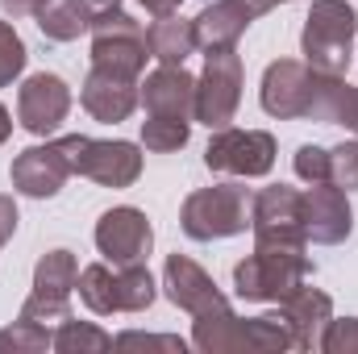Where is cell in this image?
Here are the masks:
<instances>
[{
	"label": "cell",
	"instance_id": "1",
	"mask_svg": "<svg viewBox=\"0 0 358 354\" xmlns=\"http://www.w3.org/2000/svg\"><path fill=\"white\" fill-rule=\"evenodd\" d=\"M192 346L204 354H238V351H259V354H283L296 351V338L279 313L267 317H238L234 309L196 317L192 325Z\"/></svg>",
	"mask_w": 358,
	"mask_h": 354
},
{
	"label": "cell",
	"instance_id": "2",
	"mask_svg": "<svg viewBox=\"0 0 358 354\" xmlns=\"http://www.w3.org/2000/svg\"><path fill=\"white\" fill-rule=\"evenodd\" d=\"M250 208H255V192L246 183H213V187H196L187 192L183 208H179V229L192 242H221V238H238L250 229Z\"/></svg>",
	"mask_w": 358,
	"mask_h": 354
},
{
	"label": "cell",
	"instance_id": "3",
	"mask_svg": "<svg viewBox=\"0 0 358 354\" xmlns=\"http://www.w3.org/2000/svg\"><path fill=\"white\" fill-rule=\"evenodd\" d=\"M358 13L346 0H313L304 29H300V55L321 76H346L355 59Z\"/></svg>",
	"mask_w": 358,
	"mask_h": 354
},
{
	"label": "cell",
	"instance_id": "4",
	"mask_svg": "<svg viewBox=\"0 0 358 354\" xmlns=\"http://www.w3.org/2000/svg\"><path fill=\"white\" fill-rule=\"evenodd\" d=\"M55 150L63 155L71 176H84L100 187H134L142 176V146L125 138H88V134H63L55 138Z\"/></svg>",
	"mask_w": 358,
	"mask_h": 354
},
{
	"label": "cell",
	"instance_id": "5",
	"mask_svg": "<svg viewBox=\"0 0 358 354\" xmlns=\"http://www.w3.org/2000/svg\"><path fill=\"white\" fill-rule=\"evenodd\" d=\"M308 279H313V259L304 250H263V246H255V255H246L234 267V292L250 304H279Z\"/></svg>",
	"mask_w": 358,
	"mask_h": 354
},
{
	"label": "cell",
	"instance_id": "6",
	"mask_svg": "<svg viewBox=\"0 0 358 354\" xmlns=\"http://www.w3.org/2000/svg\"><path fill=\"white\" fill-rule=\"evenodd\" d=\"M250 234H255V246H263V250H304L308 246L304 192L287 187V183H271L263 192H255Z\"/></svg>",
	"mask_w": 358,
	"mask_h": 354
},
{
	"label": "cell",
	"instance_id": "7",
	"mask_svg": "<svg viewBox=\"0 0 358 354\" xmlns=\"http://www.w3.org/2000/svg\"><path fill=\"white\" fill-rule=\"evenodd\" d=\"M242 104V55L234 46L204 50V71L196 76V121L208 129L234 125Z\"/></svg>",
	"mask_w": 358,
	"mask_h": 354
},
{
	"label": "cell",
	"instance_id": "8",
	"mask_svg": "<svg viewBox=\"0 0 358 354\" xmlns=\"http://www.w3.org/2000/svg\"><path fill=\"white\" fill-rule=\"evenodd\" d=\"M275 138L267 129H213V142L204 150V167L217 171V176H234V179H259L271 176L275 167Z\"/></svg>",
	"mask_w": 358,
	"mask_h": 354
},
{
	"label": "cell",
	"instance_id": "9",
	"mask_svg": "<svg viewBox=\"0 0 358 354\" xmlns=\"http://www.w3.org/2000/svg\"><path fill=\"white\" fill-rule=\"evenodd\" d=\"M150 59V42H146V25L129 13H113L100 25H92V67L142 80Z\"/></svg>",
	"mask_w": 358,
	"mask_h": 354
},
{
	"label": "cell",
	"instance_id": "10",
	"mask_svg": "<svg viewBox=\"0 0 358 354\" xmlns=\"http://www.w3.org/2000/svg\"><path fill=\"white\" fill-rule=\"evenodd\" d=\"M317 88H321V71H313L304 59H275L263 71L259 104H263L267 117H279V121L313 117Z\"/></svg>",
	"mask_w": 358,
	"mask_h": 354
},
{
	"label": "cell",
	"instance_id": "11",
	"mask_svg": "<svg viewBox=\"0 0 358 354\" xmlns=\"http://www.w3.org/2000/svg\"><path fill=\"white\" fill-rule=\"evenodd\" d=\"M150 246H155V225L146 221L142 208L117 204V208L100 213V221H96V250L104 255V263L113 267L146 263Z\"/></svg>",
	"mask_w": 358,
	"mask_h": 354
},
{
	"label": "cell",
	"instance_id": "12",
	"mask_svg": "<svg viewBox=\"0 0 358 354\" xmlns=\"http://www.w3.org/2000/svg\"><path fill=\"white\" fill-rule=\"evenodd\" d=\"M67 113H71V88H67V80L55 76V71H38V76H29V80L17 88V121H21V129H29L34 138L59 134L63 121H67Z\"/></svg>",
	"mask_w": 358,
	"mask_h": 354
},
{
	"label": "cell",
	"instance_id": "13",
	"mask_svg": "<svg viewBox=\"0 0 358 354\" xmlns=\"http://www.w3.org/2000/svg\"><path fill=\"white\" fill-rule=\"evenodd\" d=\"M163 292H167V300L176 309H183L192 321L229 309V296L213 283V275L204 267L192 263L187 255H167V263H163Z\"/></svg>",
	"mask_w": 358,
	"mask_h": 354
},
{
	"label": "cell",
	"instance_id": "14",
	"mask_svg": "<svg viewBox=\"0 0 358 354\" xmlns=\"http://www.w3.org/2000/svg\"><path fill=\"white\" fill-rule=\"evenodd\" d=\"M304 234L317 246H342L355 234L350 192L338 183H308L304 192Z\"/></svg>",
	"mask_w": 358,
	"mask_h": 354
},
{
	"label": "cell",
	"instance_id": "15",
	"mask_svg": "<svg viewBox=\"0 0 358 354\" xmlns=\"http://www.w3.org/2000/svg\"><path fill=\"white\" fill-rule=\"evenodd\" d=\"M80 104H84V113H88L92 121H100V125L129 121L134 108L142 104V80H129V76L92 67L84 88H80Z\"/></svg>",
	"mask_w": 358,
	"mask_h": 354
},
{
	"label": "cell",
	"instance_id": "16",
	"mask_svg": "<svg viewBox=\"0 0 358 354\" xmlns=\"http://www.w3.org/2000/svg\"><path fill=\"white\" fill-rule=\"evenodd\" d=\"M142 108H146V117H183V121H196V76L187 67L159 63L142 80Z\"/></svg>",
	"mask_w": 358,
	"mask_h": 354
},
{
	"label": "cell",
	"instance_id": "17",
	"mask_svg": "<svg viewBox=\"0 0 358 354\" xmlns=\"http://www.w3.org/2000/svg\"><path fill=\"white\" fill-rule=\"evenodd\" d=\"M8 179H13V187H17L21 196H29V200H50V196L63 192V183L71 179V171H67L63 155L55 150V142H46V146L21 150V155L13 159V167H8Z\"/></svg>",
	"mask_w": 358,
	"mask_h": 354
},
{
	"label": "cell",
	"instance_id": "18",
	"mask_svg": "<svg viewBox=\"0 0 358 354\" xmlns=\"http://www.w3.org/2000/svg\"><path fill=\"white\" fill-rule=\"evenodd\" d=\"M279 317L287 321V330L296 338V351H317L321 346V334H325V325L334 317V300L321 288L300 283L287 300H279Z\"/></svg>",
	"mask_w": 358,
	"mask_h": 354
},
{
	"label": "cell",
	"instance_id": "19",
	"mask_svg": "<svg viewBox=\"0 0 358 354\" xmlns=\"http://www.w3.org/2000/svg\"><path fill=\"white\" fill-rule=\"evenodd\" d=\"M192 25H196L200 50H225V46H238V38L250 29V13L238 0H213V4H204V13Z\"/></svg>",
	"mask_w": 358,
	"mask_h": 354
},
{
	"label": "cell",
	"instance_id": "20",
	"mask_svg": "<svg viewBox=\"0 0 358 354\" xmlns=\"http://www.w3.org/2000/svg\"><path fill=\"white\" fill-rule=\"evenodd\" d=\"M146 42H150V59L159 63H171V67H183L196 46V25L179 13H167V17H155L150 29H146Z\"/></svg>",
	"mask_w": 358,
	"mask_h": 354
},
{
	"label": "cell",
	"instance_id": "21",
	"mask_svg": "<svg viewBox=\"0 0 358 354\" xmlns=\"http://www.w3.org/2000/svg\"><path fill=\"white\" fill-rule=\"evenodd\" d=\"M76 279H80V263L67 246L59 250H46L38 267H34V292L38 296H55V300H71L76 292Z\"/></svg>",
	"mask_w": 358,
	"mask_h": 354
},
{
	"label": "cell",
	"instance_id": "22",
	"mask_svg": "<svg viewBox=\"0 0 358 354\" xmlns=\"http://www.w3.org/2000/svg\"><path fill=\"white\" fill-rule=\"evenodd\" d=\"M34 21H38L42 38H50V42H76L80 34H92L88 17H84V8L76 0H46L34 13Z\"/></svg>",
	"mask_w": 358,
	"mask_h": 354
},
{
	"label": "cell",
	"instance_id": "23",
	"mask_svg": "<svg viewBox=\"0 0 358 354\" xmlns=\"http://www.w3.org/2000/svg\"><path fill=\"white\" fill-rule=\"evenodd\" d=\"M76 292H80V300L88 304L96 317H113L117 313V267H108V263L84 267L80 279H76Z\"/></svg>",
	"mask_w": 358,
	"mask_h": 354
},
{
	"label": "cell",
	"instance_id": "24",
	"mask_svg": "<svg viewBox=\"0 0 358 354\" xmlns=\"http://www.w3.org/2000/svg\"><path fill=\"white\" fill-rule=\"evenodd\" d=\"M155 296H159V283L146 271V263L117 267V313H146Z\"/></svg>",
	"mask_w": 358,
	"mask_h": 354
},
{
	"label": "cell",
	"instance_id": "25",
	"mask_svg": "<svg viewBox=\"0 0 358 354\" xmlns=\"http://www.w3.org/2000/svg\"><path fill=\"white\" fill-rule=\"evenodd\" d=\"M55 351L59 354H104V351H113V338L100 325H92V321L67 317L63 325H55Z\"/></svg>",
	"mask_w": 358,
	"mask_h": 354
},
{
	"label": "cell",
	"instance_id": "26",
	"mask_svg": "<svg viewBox=\"0 0 358 354\" xmlns=\"http://www.w3.org/2000/svg\"><path fill=\"white\" fill-rule=\"evenodd\" d=\"M187 138H192V121H183V117H146L142 121V146L155 155L183 150Z\"/></svg>",
	"mask_w": 358,
	"mask_h": 354
},
{
	"label": "cell",
	"instance_id": "27",
	"mask_svg": "<svg viewBox=\"0 0 358 354\" xmlns=\"http://www.w3.org/2000/svg\"><path fill=\"white\" fill-rule=\"evenodd\" d=\"M0 351H13V354L55 351V330H46V325H38V321L17 317L8 330H0Z\"/></svg>",
	"mask_w": 358,
	"mask_h": 354
},
{
	"label": "cell",
	"instance_id": "28",
	"mask_svg": "<svg viewBox=\"0 0 358 354\" xmlns=\"http://www.w3.org/2000/svg\"><path fill=\"white\" fill-rule=\"evenodd\" d=\"M25 63H29V50H25L21 34L13 29V21H0V88L17 84Z\"/></svg>",
	"mask_w": 358,
	"mask_h": 354
},
{
	"label": "cell",
	"instance_id": "29",
	"mask_svg": "<svg viewBox=\"0 0 358 354\" xmlns=\"http://www.w3.org/2000/svg\"><path fill=\"white\" fill-rule=\"evenodd\" d=\"M17 317H25V321H38V325H46V330H55V325H63L67 317H71V300H55V296H38V292H29V300L21 304V313Z\"/></svg>",
	"mask_w": 358,
	"mask_h": 354
},
{
	"label": "cell",
	"instance_id": "30",
	"mask_svg": "<svg viewBox=\"0 0 358 354\" xmlns=\"http://www.w3.org/2000/svg\"><path fill=\"white\" fill-rule=\"evenodd\" d=\"M325 354H358V317H329L321 346Z\"/></svg>",
	"mask_w": 358,
	"mask_h": 354
},
{
	"label": "cell",
	"instance_id": "31",
	"mask_svg": "<svg viewBox=\"0 0 358 354\" xmlns=\"http://www.w3.org/2000/svg\"><path fill=\"white\" fill-rule=\"evenodd\" d=\"M329 183L355 192L358 187V142H338L329 150Z\"/></svg>",
	"mask_w": 358,
	"mask_h": 354
},
{
	"label": "cell",
	"instance_id": "32",
	"mask_svg": "<svg viewBox=\"0 0 358 354\" xmlns=\"http://www.w3.org/2000/svg\"><path fill=\"white\" fill-rule=\"evenodd\" d=\"M113 346H117V351H167V354H183L187 351V342L176 338V334H138V330L117 334Z\"/></svg>",
	"mask_w": 358,
	"mask_h": 354
},
{
	"label": "cell",
	"instance_id": "33",
	"mask_svg": "<svg viewBox=\"0 0 358 354\" xmlns=\"http://www.w3.org/2000/svg\"><path fill=\"white\" fill-rule=\"evenodd\" d=\"M296 176L304 179V183H329V150L325 146H313V142H304L300 150H296Z\"/></svg>",
	"mask_w": 358,
	"mask_h": 354
},
{
	"label": "cell",
	"instance_id": "34",
	"mask_svg": "<svg viewBox=\"0 0 358 354\" xmlns=\"http://www.w3.org/2000/svg\"><path fill=\"white\" fill-rule=\"evenodd\" d=\"M80 8H84V17H88V25H100L104 17H113V13H121V0H76Z\"/></svg>",
	"mask_w": 358,
	"mask_h": 354
},
{
	"label": "cell",
	"instance_id": "35",
	"mask_svg": "<svg viewBox=\"0 0 358 354\" xmlns=\"http://www.w3.org/2000/svg\"><path fill=\"white\" fill-rule=\"evenodd\" d=\"M17 221H21V217H17V200L0 192V246L17 234Z\"/></svg>",
	"mask_w": 358,
	"mask_h": 354
},
{
	"label": "cell",
	"instance_id": "36",
	"mask_svg": "<svg viewBox=\"0 0 358 354\" xmlns=\"http://www.w3.org/2000/svg\"><path fill=\"white\" fill-rule=\"evenodd\" d=\"M42 4H46V0H0V8L13 13V17H34Z\"/></svg>",
	"mask_w": 358,
	"mask_h": 354
},
{
	"label": "cell",
	"instance_id": "37",
	"mask_svg": "<svg viewBox=\"0 0 358 354\" xmlns=\"http://www.w3.org/2000/svg\"><path fill=\"white\" fill-rule=\"evenodd\" d=\"M138 4H142L150 17H167V13H179V4H183V0H138Z\"/></svg>",
	"mask_w": 358,
	"mask_h": 354
},
{
	"label": "cell",
	"instance_id": "38",
	"mask_svg": "<svg viewBox=\"0 0 358 354\" xmlns=\"http://www.w3.org/2000/svg\"><path fill=\"white\" fill-rule=\"evenodd\" d=\"M246 13H250V21H259V17H267L271 8H275V0H238Z\"/></svg>",
	"mask_w": 358,
	"mask_h": 354
},
{
	"label": "cell",
	"instance_id": "39",
	"mask_svg": "<svg viewBox=\"0 0 358 354\" xmlns=\"http://www.w3.org/2000/svg\"><path fill=\"white\" fill-rule=\"evenodd\" d=\"M8 134H13V117H8V108L0 104V146L8 142Z\"/></svg>",
	"mask_w": 358,
	"mask_h": 354
},
{
	"label": "cell",
	"instance_id": "40",
	"mask_svg": "<svg viewBox=\"0 0 358 354\" xmlns=\"http://www.w3.org/2000/svg\"><path fill=\"white\" fill-rule=\"evenodd\" d=\"M346 129L358 134V88H355V100H350V121H346Z\"/></svg>",
	"mask_w": 358,
	"mask_h": 354
},
{
	"label": "cell",
	"instance_id": "41",
	"mask_svg": "<svg viewBox=\"0 0 358 354\" xmlns=\"http://www.w3.org/2000/svg\"><path fill=\"white\" fill-rule=\"evenodd\" d=\"M275 4H292V0H275Z\"/></svg>",
	"mask_w": 358,
	"mask_h": 354
}]
</instances>
